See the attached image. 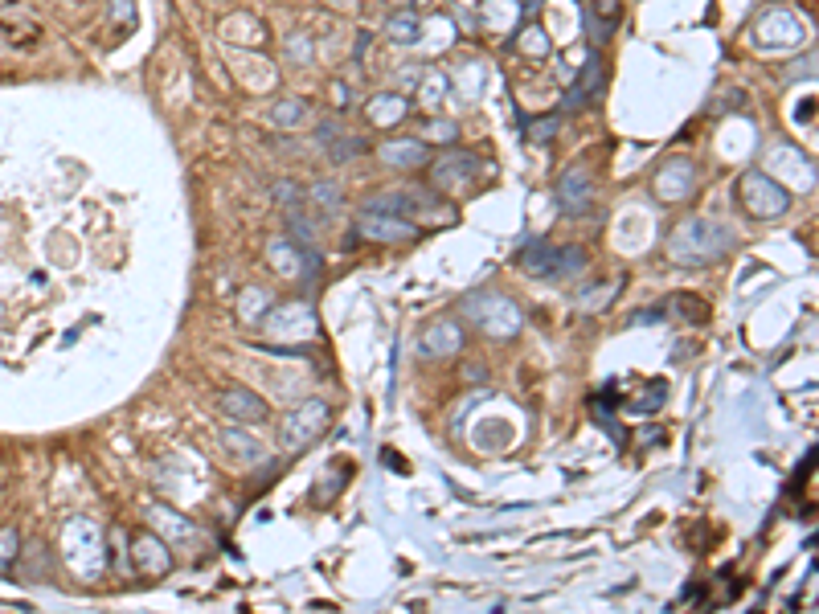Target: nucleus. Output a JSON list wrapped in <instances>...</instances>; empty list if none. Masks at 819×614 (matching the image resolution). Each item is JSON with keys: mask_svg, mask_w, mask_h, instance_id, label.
Masks as SVG:
<instances>
[{"mask_svg": "<svg viewBox=\"0 0 819 614\" xmlns=\"http://www.w3.org/2000/svg\"><path fill=\"white\" fill-rule=\"evenodd\" d=\"M660 402H664V381H652V385H648V393L631 402V410H639V414H652Z\"/></svg>", "mask_w": 819, "mask_h": 614, "instance_id": "nucleus-18", "label": "nucleus"}, {"mask_svg": "<svg viewBox=\"0 0 819 614\" xmlns=\"http://www.w3.org/2000/svg\"><path fill=\"white\" fill-rule=\"evenodd\" d=\"M553 131H557V119H545V123H533V127H529V136H533V140H553Z\"/></svg>", "mask_w": 819, "mask_h": 614, "instance_id": "nucleus-22", "label": "nucleus"}, {"mask_svg": "<svg viewBox=\"0 0 819 614\" xmlns=\"http://www.w3.org/2000/svg\"><path fill=\"white\" fill-rule=\"evenodd\" d=\"M218 410L226 414V418H238V422H267V402L258 398L254 389H246V385H238V389H226L222 398H218Z\"/></svg>", "mask_w": 819, "mask_h": 614, "instance_id": "nucleus-9", "label": "nucleus"}, {"mask_svg": "<svg viewBox=\"0 0 819 614\" xmlns=\"http://www.w3.org/2000/svg\"><path fill=\"white\" fill-rule=\"evenodd\" d=\"M312 197H316L320 205H328V209H332V205L340 201V193H336V185H332V181H324V185H312Z\"/></svg>", "mask_w": 819, "mask_h": 614, "instance_id": "nucleus-21", "label": "nucleus"}, {"mask_svg": "<svg viewBox=\"0 0 819 614\" xmlns=\"http://www.w3.org/2000/svg\"><path fill=\"white\" fill-rule=\"evenodd\" d=\"M226 447H230L234 455H246V459H258V455H263L254 438H246V434H238V430H226Z\"/></svg>", "mask_w": 819, "mask_h": 614, "instance_id": "nucleus-17", "label": "nucleus"}, {"mask_svg": "<svg viewBox=\"0 0 819 614\" xmlns=\"http://www.w3.org/2000/svg\"><path fill=\"white\" fill-rule=\"evenodd\" d=\"M467 312H471V324L492 332V336H512L521 328V307L504 295H476L467 303Z\"/></svg>", "mask_w": 819, "mask_h": 614, "instance_id": "nucleus-4", "label": "nucleus"}, {"mask_svg": "<svg viewBox=\"0 0 819 614\" xmlns=\"http://www.w3.org/2000/svg\"><path fill=\"white\" fill-rule=\"evenodd\" d=\"M414 33H418L414 17H398V25H394V37H414Z\"/></svg>", "mask_w": 819, "mask_h": 614, "instance_id": "nucleus-25", "label": "nucleus"}, {"mask_svg": "<svg viewBox=\"0 0 819 614\" xmlns=\"http://www.w3.org/2000/svg\"><path fill=\"white\" fill-rule=\"evenodd\" d=\"M557 197H562L566 213H586L590 209V181H586V172H566L562 185H557Z\"/></svg>", "mask_w": 819, "mask_h": 614, "instance_id": "nucleus-11", "label": "nucleus"}, {"mask_svg": "<svg viewBox=\"0 0 819 614\" xmlns=\"http://www.w3.org/2000/svg\"><path fill=\"white\" fill-rule=\"evenodd\" d=\"M324 144H328V152H332V160H349V156H357V152H365V140L361 136H340V140H332V136H320Z\"/></svg>", "mask_w": 819, "mask_h": 614, "instance_id": "nucleus-16", "label": "nucleus"}, {"mask_svg": "<svg viewBox=\"0 0 819 614\" xmlns=\"http://www.w3.org/2000/svg\"><path fill=\"white\" fill-rule=\"evenodd\" d=\"M459 348H463V332H459V324H430L426 328V336H422V353L426 357H455L459 353Z\"/></svg>", "mask_w": 819, "mask_h": 614, "instance_id": "nucleus-10", "label": "nucleus"}, {"mask_svg": "<svg viewBox=\"0 0 819 614\" xmlns=\"http://www.w3.org/2000/svg\"><path fill=\"white\" fill-rule=\"evenodd\" d=\"M328 422H332V414H328L324 402H304L295 414L283 418V443H287L291 451H304L312 438H320V434L328 430Z\"/></svg>", "mask_w": 819, "mask_h": 614, "instance_id": "nucleus-6", "label": "nucleus"}, {"mask_svg": "<svg viewBox=\"0 0 819 614\" xmlns=\"http://www.w3.org/2000/svg\"><path fill=\"white\" fill-rule=\"evenodd\" d=\"M275 197L287 201V205H295V201H299V189H291V181H279V185H275Z\"/></svg>", "mask_w": 819, "mask_h": 614, "instance_id": "nucleus-24", "label": "nucleus"}, {"mask_svg": "<svg viewBox=\"0 0 819 614\" xmlns=\"http://www.w3.org/2000/svg\"><path fill=\"white\" fill-rule=\"evenodd\" d=\"M476 172H480V160L471 152H443L430 164V185L439 193H463L476 185Z\"/></svg>", "mask_w": 819, "mask_h": 614, "instance_id": "nucleus-5", "label": "nucleus"}, {"mask_svg": "<svg viewBox=\"0 0 819 614\" xmlns=\"http://www.w3.org/2000/svg\"><path fill=\"white\" fill-rule=\"evenodd\" d=\"M381 160L398 164V168H418V164H426V148L418 140H394V144L381 148Z\"/></svg>", "mask_w": 819, "mask_h": 614, "instance_id": "nucleus-12", "label": "nucleus"}, {"mask_svg": "<svg viewBox=\"0 0 819 614\" xmlns=\"http://www.w3.org/2000/svg\"><path fill=\"white\" fill-rule=\"evenodd\" d=\"M668 312H684V320H705L709 316V303H701V299H693V295H676V299H668Z\"/></svg>", "mask_w": 819, "mask_h": 614, "instance_id": "nucleus-15", "label": "nucleus"}, {"mask_svg": "<svg viewBox=\"0 0 819 614\" xmlns=\"http://www.w3.org/2000/svg\"><path fill=\"white\" fill-rule=\"evenodd\" d=\"M299 115H308V107H304V103H283V107L275 111V119H279V123H287V127H291V123H299Z\"/></svg>", "mask_w": 819, "mask_h": 614, "instance_id": "nucleus-20", "label": "nucleus"}, {"mask_svg": "<svg viewBox=\"0 0 819 614\" xmlns=\"http://www.w3.org/2000/svg\"><path fill=\"white\" fill-rule=\"evenodd\" d=\"M598 82H602V66H598V58H590V66H586V74L578 78V91L570 95V103H586V99H594V95H598Z\"/></svg>", "mask_w": 819, "mask_h": 614, "instance_id": "nucleus-14", "label": "nucleus"}, {"mask_svg": "<svg viewBox=\"0 0 819 614\" xmlns=\"http://www.w3.org/2000/svg\"><path fill=\"white\" fill-rule=\"evenodd\" d=\"M729 246H734V230L713 222V217H693V222H684L672 242H668V254L676 262H684V267H701V262H717L729 254Z\"/></svg>", "mask_w": 819, "mask_h": 614, "instance_id": "nucleus-1", "label": "nucleus"}, {"mask_svg": "<svg viewBox=\"0 0 819 614\" xmlns=\"http://www.w3.org/2000/svg\"><path fill=\"white\" fill-rule=\"evenodd\" d=\"M361 234L377 242H402V238H418V226L398 213H361Z\"/></svg>", "mask_w": 819, "mask_h": 614, "instance_id": "nucleus-8", "label": "nucleus"}, {"mask_svg": "<svg viewBox=\"0 0 819 614\" xmlns=\"http://www.w3.org/2000/svg\"><path fill=\"white\" fill-rule=\"evenodd\" d=\"M525 46L533 50V58H541V54H545V37H541L537 29H529V33H525Z\"/></svg>", "mask_w": 819, "mask_h": 614, "instance_id": "nucleus-23", "label": "nucleus"}, {"mask_svg": "<svg viewBox=\"0 0 819 614\" xmlns=\"http://www.w3.org/2000/svg\"><path fill=\"white\" fill-rule=\"evenodd\" d=\"M738 201H742V209L750 217H758V222H766V217H783L791 209V197L770 177H762V172H746L742 185H738Z\"/></svg>", "mask_w": 819, "mask_h": 614, "instance_id": "nucleus-3", "label": "nucleus"}, {"mask_svg": "<svg viewBox=\"0 0 819 614\" xmlns=\"http://www.w3.org/2000/svg\"><path fill=\"white\" fill-rule=\"evenodd\" d=\"M17 557V533L13 529H0V569Z\"/></svg>", "mask_w": 819, "mask_h": 614, "instance_id": "nucleus-19", "label": "nucleus"}, {"mask_svg": "<svg viewBox=\"0 0 819 614\" xmlns=\"http://www.w3.org/2000/svg\"><path fill=\"white\" fill-rule=\"evenodd\" d=\"M697 193V168L688 164V160H672L660 168V177H656V197L660 201H688Z\"/></svg>", "mask_w": 819, "mask_h": 614, "instance_id": "nucleus-7", "label": "nucleus"}, {"mask_svg": "<svg viewBox=\"0 0 819 614\" xmlns=\"http://www.w3.org/2000/svg\"><path fill=\"white\" fill-rule=\"evenodd\" d=\"M136 565L148 569V574H164V569H168V553L160 549L156 537H148V533L136 537Z\"/></svg>", "mask_w": 819, "mask_h": 614, "instance_id": "nucleus-13", "label": "nucleus"}, {"mask_svg": "<svg viewBox=\"0 0 819 614\" xmlns=\"http://www.w3.org/2000/svg\"><path fill=\"white\" fill-rule=\"evenodd\" d=\"M586 267V254L578 246H545L533 242L521 250V271L533 279H549V283H566Z\"/></svg>", "mask_w": 819, "mask_h": 614, "instance_id": "nucleus-2", "label": "nucleus"}]
</instances>
